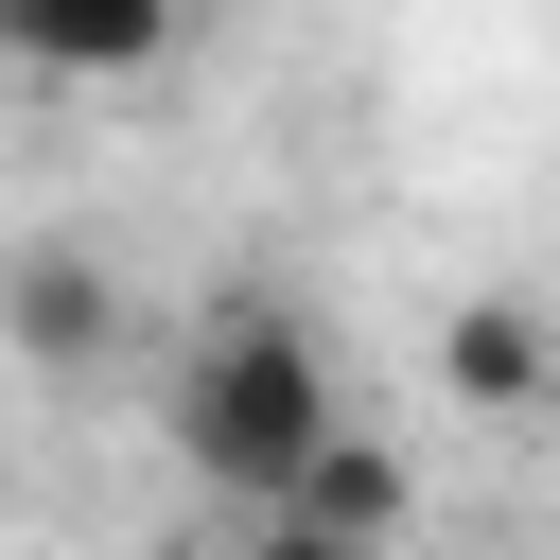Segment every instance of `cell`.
<instances>
[{
	"instance_id": "6da1fadb",
	"label": "cell",
	"mask_w": 560,
	"mask_h": 560,
	"mask_svg": "<svg viewBox=\"0 0 560 560\" xmlns=\"http://www.w3.org/2000/svg\"><path fill=\"white\" fill-rule=\"evenodd\" d=\"M158 420H175V455H192V490H228L245 525L315 472V438L350 420L332 402V350L280 315V298H210V332L175 350V385H158Z\"/></svg>"
},
{
	"instance_id": "7a4b0ae2",
	"label": "cell",
	"mask_w": 560,
	"mask_h": 560,
	"mask_svg": "<svg viewBox=\"0 0 560 560\" xmlns=\"http://www.w3.org/2000/svg\"><path fill=\"white\" fill-rule=\"evenodd\" d=\"M438 402L455 420H560V315L542 298H455L438 315Z\"/></svg>"
},
{
	"instance_id": "3957f363",
	"label": "cell",
	"mask_w": 560,
	"mask_h": 560,
	"mask_svg": "<svg viewBox=\"0 0 560 560\" xmlns=\"http://www.w3.org/2000/svg\"><path fill=\"white\" fill-rule=\"evenodd\" d=\"M0 350H18V368H105V350H122V280H105L88 245H18V262H0Z\"/></svg>"
},
{
	"instance_id": "277c9868",
	"label": "cell",
	"mask_w": 560,
	"mask_h": 560,
	"mask_svg": "<svg viewBox=\"0 0 560 560\" xmlns=\"http://www.w3.org/2000/svg\"><path fill=\"white\" fill-rule=\"evenodd\" d=\"M175 52V0H0V70H52V88H122Z\"/></svg>"
},
{
	"instance_id": "5b68a950",
	"label": "cell",
	"mask_w": 560,
	"mask_h": 560,
	"mask_svg": "<svg viewBox=\"0 0 560 560\" xmlns=\"http://www.w3.org/2000/svg\"><path fill=\"white\" fill-rule=\"evenodd\" d=\"M280 508H298V525H332V542H368V560H385V542H402V508H420V472H402V438H368V420H332V438H315V472H298V490H280Z\"/></svg>"
},
{
	"instance_id": "8992f818",
	"label": "cell",
	"mask_w": 560,
	"mask_h": 560,
	"mask_svg": "<svg viewBox=\"0 0 560 560\" xmlns=\"http://www.w3.org/2000/svg\"><path fill=\"white\" fill-rule=\"evenodd\" d=\"M228 560H368V542H332V525H298V508H262V525H245Z\"/></svg>"
},
{
	"instance_id": "52a82bcc",
	"label": "cell",
	"mask_w": 560,
	"mask_h": 560,
	"mask_svg": "<svg viewBox=\"0 0 560 560\" xmlns=\"http://www.w3.org/2000/svg\"><path fill=\"white\" fill-rule=\"evenodd\" d=\"M0 508H18V455H0Z\"/></svg>"
}]
</instances>
